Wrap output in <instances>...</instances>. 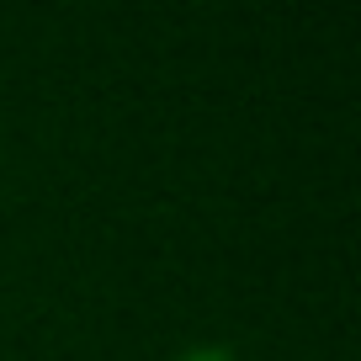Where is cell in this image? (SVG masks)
<instances>
[{"label":"cell","instance_id":"1","mask_svg":"<svg viewBox=\"0 0 361 361\" xmlns=\"http://www.w3.org/2000/svg\"><path fill=\"white\" fill-rule=\"evenodd\" d=\"M176 361H239L228 345H218V340H202V345H186L176 350Z\"/></svg>","mask_w":361,"mask_h":361}]
</instances>
